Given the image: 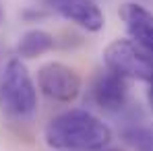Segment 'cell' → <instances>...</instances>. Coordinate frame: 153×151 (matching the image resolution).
<instances>
[{
  "instance_id": "obj_1",
  "label": "cell",
  "mask_w": 153,
  "mask_h": 151,
  "mask_svg": "<svg viewBox=\"0 0 153 151\" xmlns=\"http://www.w3.org/2000/svg\"><path fill=\"white\" fill-rule=\"evenodd\" d=\"M44 137L56 151H102L112 141V130L87 110H68L48 122Z\"/></svg>"
},
{
  "instance_id": "obj_2",
  "label": "cell",
  "mask_w": 153,
  "mask_h": 151,
  "mask_svg": "<svg viewBox=\"0 0 153 151\" xmlns=\"http://www.w3.org/2000/svg\"><path fill=\"white\" fill-rule=\"evenodd\" d=\"M37 110V89L21 58H10L0 81V112L8 118L25 120Z\"/></svg>"
},
{
  "instance_id": "obj_3",
  "label": "cell",
  "mask_w": 153,
  "mask_h": 151,
  "mask_svg": "<svg viewBox=\"0 0 153 151\" xmlns=\"http://www.w3.org/2000/svg\"><path fill=\"white\" fill-rule=\"evenodd\" d=\"M103 62L108 71L124 79H153V56L139 48L132 39H114L112 44H108L103 50Z\"/></svg>"
},
{
  "instance_id": "obj_4",
  "label": "cell",
  "mask_w": 153,
  "mask_h": 151,
  "mask_svg": "<svg viewBox=\"0 0 153 151\" xmlns=\"http://www.w3.org/2000/svg\"><path fill=\"white\" fill-rule=\"evenodd\" d=\"M37 87L54 101H75L81 93V77L62 62H48L37 71Z\"/></svg>"
},
{
  "instance_id": "obj_5",
  "label": "cell",
  "mask_w": 153,
  "mask_h": 151,
  "mask_svg": "<svg viewBox=\"0 0 153 151\" xmlns=\"http://www.w3.org/2000/svg\"><path fill=\"white\" fill-rule=\"evenodd\" d=\"M48 4L60 17H64L66 21H73L75 25L91 33L102 31L105 25L102 8L93 0H48Z\"/></svg>"
},
{
  "instance_id": "obj_6",
  "label": "cell",
  "mask_w": 153,
  "mask_h": 151,
  "mask_svg": "<svg viewBox=\"0 0 153 151\" xmlns=\"http://www.w3.org/2000/svg\"><path fill=\"white\" fill-rule=\"evenodd\" d=\"M130 39L153 56V13L137 2H124L118 10Z\"/></svg>"
},
{
  "instance_id": "obj_7",
  "label": "cell",
  "mask_w": 153,
  "mask_h": 151,
  "mask_svg": "<svg viewBox=\"0 0 153 151\" xmlns=\"http://www.w3.org/2000/svg\"><path fill=\"white\" fill-rule=\"evenodd\" d=\"M93 97H95V103L103 110H110V112L120 110L128 100L126 79L112 71L102 73L93 85Z\"/></svg>"
},
{
  "instance_id": "obj_8",
  "label": "cell",
  "mask_w": 153,
  "mask_h": 151,
  "mask_svg": "<svg viewBox=\"0 0 153 151\" xmlns=\"http://www.w3.org/2000/svg\"><path fill=\"white\" fill-rule=\"evenodd\" d=\"M54 48V35L44 29H29L17 42V56L19 58H35Z\"/></svg>"
},
{
  "instance_id": "obj_9",
  "label": "cell",
  "mask_w": 153,
  "mask_h": 151,
  "mask_svg": "<svg viewBox=\"0 0 153 151\" xmlns=\"http://www.w3.org/2000/svg\"><path fill=\"white\" fill-rule=\"evenodd\" d=\"M149 85H151V87H149V97H151V100H153V79H151V81H149Z\"/></svg>"
},
{
  "instance_id": "obj_10",
  "label": "cell",
  "mask_w": 153,
  "mask_h": 151,
  "mask_svg": "<svg viewBox=\"0 0 153 151\" xmlns=\"http://www.w3.org/2000/svg\"><path fill=\"white\" fill-rule=\"evenodd\" d=\"M2 19H4V8L0 6V23H2Z\"/></svg>"
},
{
  "instance_id": "obj_11",
  "label": "cell",
  "mask_w": 153,
  "mask_h": 151,
  "mask_svg": "<svg viewBox=\"0 0 153 151\" xmlns=\"http://www.w3.org/2000/svg\"><path fill=\"white\" fill-rule=\"evenodd\" d=\"M105 151H122V149H105Z\"/></svg>"
},
{
  "instance_id": "obj_12",
  "label": "cell",
  "mask_w": 153,
  "mask_h": 151,
  "mask_svg": "<svg viewBox=\"0 0 153 151\" xmlns=\"http://www.w3.org/2000/svg\"><path fill=\"white\" fill-rule=\"evenodd\" d=\"M149 101H151V108H153V100H151V97H149Z\"/></svg>"
}]
</instances>
